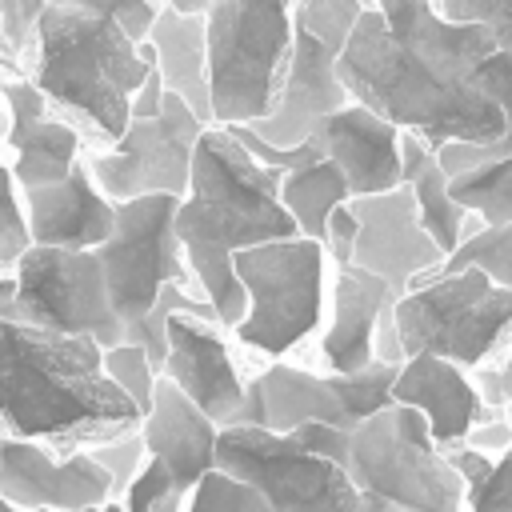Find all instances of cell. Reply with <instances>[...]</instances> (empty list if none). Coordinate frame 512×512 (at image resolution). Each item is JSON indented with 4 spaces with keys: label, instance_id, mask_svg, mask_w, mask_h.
Here are the masks:
<instances>
[{
    "label": "cell",
    "instance_id": "1",
    "mask_svg": "<svg viewBox=\"0 0 512 512\" xmlns=\"http://www.w3.org/2000/svg\"><path fill=\"white\" fill-rule=\"evenodd\" d=\"M492 52V28L440 16L436 0H376L344 44L340 80L356 104L432 148L492 144L504 136V112L476 80Z\"/></svg>",
    "mask_w": 512,
    "mask_h": 512
},
{
    "label": "cell",
    "instance_id": "2",
    "mask_svg": "<svg viewBox=\"0 0 512 512\" xmlns=\"http://www.w3.org/2000/svg\"><path fill=\"white\" fill-rule=\"evenodd\" d=\"M284 176L288 172L260 164L228 124H208L196 144L192 184L180 200L176 232L224 328H236L248 316V292L236 276V252L300 236L296 216L280 200Z\"/></svg>",
    "mask_w": 512,
    "mask_h": 512
},
{
    "label": "cell",
    "instance_id": "3",
    "mask_svg": "<svg viewBox=\"0 0 512 512\" xmlns=\"http://www.w3.org/2000/svg\"><path fill=\"white\" fill-rule=\"evenodd\" d=\"M4 332V436L80 440L124 436L144 424L136 400L108 376L104 344L0 320Z\"/></svg>",
    "mask_w": 512,
    "mask_h": 512
},
{
    "label": "cell",
    "instance_id": "4",
    "mask_svg": "<svg viewBox=\"0 0 512 512\" xmlns=\"http://www.w3.org/2000/svg\"><path fill=\"white\" fill-rule=\"evenodd\" d=\"M156 68V48L132 40L116 20L68 4L44 12L40 40L28 64L36 88L80 116L100 140L116 144L132 124V96Z\"/></svg>",
    "mask_w": 512,
    "mask_h": 512
},
{
    "label": "cell",
    "instance_id": "5",
    "mask_svg": "<svg viewBox=\"0 0 512 512\" xmlns=\"http://www.w3.org/2000/svg\"><path fill=\"white\" fill-rule=\"evenodd\" d=\"M204 24L216 124L268 120L296 44V0H220Z\"/></svg>",
    "mask_w": 512,
    "mask_h": 512
},
{
    "label": "cell",
    "instance_id": "6",
    "mask_svg": "<svg viewBox=\"0 0 512 512\" xmlns=\"http://www.w3.org/2000/svg\"><path fill=\"white\" fill-rule=\"evenodd\" d=\"M348 460L316 452L300 428H220V472L252 484L272 512H396L356 484Z\"/></svg>",
    "mask_w": 512,
    "mask_h": 512
},
{
    "label": "cell",
    "instance_id": "7",
    "mask_svg": "<svg viewBox=\"0 0 512 512\" xmlns=\"http://www.w3.org/2000/svg\"><path fill=\"white\" fill-rule=\"evenodd\" d=\"M352 476L364 492L396 512H460L468 480L432 440L428 416L408 404H388L348 432Z\"/></svg>",
    "mask_w": 512,
    "mask_h": 512
},
{
    "label": "cell",
    "instance_id": "8",
    "mask_svg": "<svg viewBox=\"0 0 512 512\" xmlns=\"http://www.w3.org/2000/svg\"><path fill=\"white\" fill-rule=\"evenodd\" d=\"M392 316L408 356L480 368L512 328V288H500L480 268H436L396 300Z\"/></svg>",
    "mask_w": 512,
    "mask_h": 512
},
{
    "label": "cell",
    "instance_id": "9",
    "mask_svg": "<svg viewBox=\"0 0 512 512\" xmlns=\"http://www.w3.org/2000/svg\"><path fill=\"white\" fill-rule=\"evenodd\" d=\"M0 320L88 336L104 348L124 344L128 328L112 308L100 252L36 244L16 272L0 280Z\"/></svg>",
    "mask_w": 512,
    "mask_h": 512
},
{
    "label": "cell",
    "instance_id": "10",
    "mask_svg": "<svg viewBox=\"0 0 512 512\" xmlns=\"http://www.w3.org/2000/svg\"><path fill=\"white\" fill-rule=\"evenodd\" d=\"M364 0H296V44L284 76L280 104L252 128L280 148L312 140V132L340 108L352 104L340 80V56L364 16Z\"/></svg>",
    "mask_w": 512,
    "mask_h": 512
},
{
    "label": "cell",
    "instance_id": "11",
    "mask_svg": "<svg viewBox=\"0 0 512 512\" xmlns=\"http://www.w3.org/2000/svg\"><path fill=\"white\" fill-rule=\"evenodd\" d=\"M180 200L184 196L160 192V196H140V200L116 204V232L104 248H96L100 264H104L112 308L128 332L152 316V308L160 304L168 284H180L192 296H204V288L188 264L184 240L176 232Z\"/></svg>",
    "mask_w": 512,
    "mask_h": 512
},
{
    "label": "cell",
    "instance_id": "12",
    "mask_svg": "<svg viewBox=\"0 0 512 512\" xmlns=\"http://www.w3.org/2000/svg\"><path fill=\"white\" fill-rule=\"evenodd\" d=\"M328 248L308 236L272 240L236 252V276L248 292V316L236 324L240 344L284 356L320 320Z\"/></svg>",
    "mask_w": 512,
    "mask_h": 512
},
{
    "label": "cell",
    "instance_id": "13",
    "mask_svg": "<svg viewBox=\"0 0 512 512\" xmlns=\"http://www.w3.org/2000/svg\"><path fill=\"white\" fill-rule=\"evenodd\" d=\"M204 128H208V120H200L188 100L168 92L160 116L132 120L128 132L108 152H96L84 164L96 176V184L104 188V196L116 204L140 200V196H160V192L188 196L192 160H196V144H200Z\"/></svg>",
    "mask_w": 512,
    "mask_h": 512
},
{
    "label": "cell",
    "instance_id": "14",
    "mask_svg": "<svg viewBox=\"0 0 512 512\" xmlns=\"http://www.w3.org/2000/svg\"><path fill=\"white\" fill-rule=\"evenodd\" d=\"M352 212L360 216V240L352 264L388 280L396 296H404L420 276L436 272L448 260V252L424 228L408 184L380 196H360L352 200Z\"/></svg>",
    "mask_w": 512,
    "mask_h": 512
},
{
    "label": "cell",
    "instance_id": "15",
    "mask_svg": "<svg viewBox=\"0 0 512 512\" xmlns=\"http://www.w3.org/2000/svg\"><path fill=\"white\" fill-rule=\"evenodd\" d=\"M0 496L20 508H56V512H84L96 504L116 500L112 476L100 468L92 452H72L52 460L44 444L4 436L0 448Z\"/></svg>",
    "mask_w": 512,
    "mask_h": 512
},
{
    "label": "cell",
    "instance_id": "16",
    "mask_svg": "<svg viewBox=\"0 0 512 512\" xmlns=\"http://www.w3.org/2000/svg\"><path fill=\"white\" fill-rule=\"evenodd\" d=\"M164 376L184 396H192L220 428H228L236 420L244 392H248V380H240L232 352L220 336V320L192 316V312H176L168 320Z\"/></svg>",
    "mask_w": 512,
    "mask_h": 512
},
{
    "label": "cell",
    "instance_id": "17",
    "mask_svg": "<svg viewBox=\"0 0 512 512\" xmlns=\"http://www.w3.org/2000/svg\"><path fill=\"white\" fill-rule=\"evenodd\" d=\"M324 156L348 176L352 200L380 196L404 184V128L384 120L364 104H348L332 112L316 132Z\"/></svg>",
    "mask_w": 512,
    "mask_h": 512
},
{
    "label": "cell",
    "instance_id": "18",
    "mask_svg": "<svg viewBox=\"0 0 512 512\" xmlns=\"http://www.w3.org/2000/svg\"><path fill=\"white\" fill-rule=\"evenodd\" d=\"M396 404H408L428 416L432 440L448 452L460 448L480 424L496 420V408L484 404L480 388L468 384L464 368L444 356H408L396 376Z\"/></svg>",
    "mask_w": 512,
    "mask_h": 512
},
{
    "label": "cell",
    "instance_id": "19",
    "mask_svg": "<svg viewBox=\"0 0 512 512\" xmlns=\"http://www.w3.org/2000/svg\"><path fill=\"white\" fill-rule=\"evenodd\" d=\"M300 424H336L352 432L344 400L328 376L292 368V364H272L260 376L248 380L244 404L228 428H268V432H296Z\"/></svg>",
    "mask_w": 512,
    "mask_h": 512
},
{
    "label": "cell",
    "instance_id": "20",
    "mask_svg": "<svg viewBox=\"0 0 512 512\" xmlns=\"http://www.w3.org/2000/svg\"><path fill=\"white\" fill-rule=\"evenodd\" d=\"M140 436L148 444V456L168 464L180 492H192L208 472L220 468V424L192 396H184L168 376H160V388L140 424Z\"/></svg>",
    "mask_w": 512,
    "mask_h": 512
},
{
    "label": "cell",
    "instance_id": "21",
    "mask_svg": "<svg viewBox=\"0 0 512 512\" xmlns=\"http://www.w3.org/2000/svg\"><path fill=\"white\" fill-rule=\"evenodd\" d=\"M24 204L32 216L36 244H48V248L96 252L116 232V200L104 196L88 164H80L64 184L24 192Z\"/></svg>",
    "mask_w": 512,
    "mask_h": 512
},
{
    "label": "cell",
    "instance_id": "22",
    "mask_svg": "<svg viewBox=\"0 0 512 512\" xmlns=\"http://www.w3.org/2000/svg\"><path fill=\"white\" fill-rule=\"evenodd\" d=\"M396 292L388 288V280H380L368 268H336V284H332V324L324 332V360L332 372H360L368 364H376V328L384 320V312L396 308Z\"/></svg>",
    "mask_w": 512,
    "mask_h": 512
},
{
    "label": "cell",
    "instance_id": "23",
    "mask_svg": "<svg viewBox=\"0 0 512 512\" xmlns=\"http://www.w3.org/2000/svg\"><path fill=\"white\" fill-rule=\"evenodd\" d=\"M148 44L156 48V68L180 100L196 108L200 120L216 124L212 112V80H208V24L204 16H188L176 8H164Z\"/></svg>",
    "mask_w": 512,
    "mask_h": 512
},
{
    "label": "cell",
    "instance_id": "24",
    "mask_svg": "<svg viewBox=\"0 0 512 512\" xmlns=\"http://www.w3.org/2000/svg\"><path fill=\"white\" fill-rule=\"evenodd\" d=\"M404 184L412 188L416 196V208H420V220L424 228L436 236V244L452 256L472 232V212L452 196V176L444 172L436 148L416 136V132H404Z\"/></svg>",
    "mask_w": 512,
    "mask_h": 512
},
{
    "label": "cell",
    "instance_id": "25",
    "mask_svg": "<svg viewBox=\"0 0 512 512\" xmlns=\"http://www.w3.org/2000/svg\"><path fill=\"white\" fill-rule=\"evenodd\" d=\"M8 176L32 192V188H52L64 184L84 160H80V132L56 116H40L28 128L8 132Z\"/></svg>",
    "mask_w": 512,
    "mask_h": 512
},
{
    "label": "cell",
    "instance_id": "26",
    "mask_svg": "<svg viewBox=\"0 0 512 512\" xmlns=\"http://www.w3.org/2000/svg\"><path fill=\"white\" fill-rule=\"evenodd\" d=\"M280 200L284 208L296 216L300 224V236L308 240H328V220L340 204L352 200V188H348V176L324 156L316 164H304V168H292L284 176V188H280Z\"/></svg>",
    "mask_w": 512,
    "mask_h": 512
},
{
    "label": "cell",
    "instance_id": "27",
    "mask_svg": "<svg viewBox=\"0 0 512 512\" xmlns=\"http://www.w3.org/2000/svg\"><path fill=\"white\" fill-rule=\"evenodd\" d=\"M476 80H480L484 92L500 104V112H504V136L492 140V144H464V140H456V144L436 148V156H440V164H444L448 176H460V172H468V168H476V164H484V160L512 156V56H508V52H492V56L480 64Z\"/></svg>",
    "mask_w": 512,
    "mask_h": 512
},
{
    "label": "cell",
    "instance_id": "28",
    "mask_svg": "<svg viewBox=\"0 0 512 512\" xmlns=\"http://www.w3.org/2000/svg\"><path fill=\"white\" fill-rule=\"evenodd\" d=\"M452 196L480 220V228L512 224V156L484 160L452 176Z\"/></svg>",
    "mask_w": 512,
    "mask_h": 512
},
{
    "label": "cell",
    "instance_id": "29",
    "mask_svg": "<svg viewBox=\"0 0 512 512\" xmlns=\"http://www.w3.org/2000/svg\"><path fill=\"white\" fill-rule=\"evenodd\" d=\"M396 376H400V364H384V360H376V364H368L360 372H344V376L332 372V384H336V392L344 400V412H348V424L352 428L364 424L368 416H376L380 408L396 404L392 400Z\"/></svg>",
    "mask_w": 512,
    "mask_h": 512
},
{
    "label": "cell",
    "instance_id": "30",
    "mask_svg": "<svg viewBox=\"0 0 512 512\" xmlns=\"http://www.w3.org/2000/svg\"><path fill=\"white\" fill-rule=\"evenodd\" d=\"M440 268L460 272V268H480L488 280H496L500 288H512V224H496V228H476Z\"/></svg>",
    "mask_w": 512,
    "mask_h": 512
},
{
    "label": "cell",
    "instance_id": "31",
    "mask_svg": "<svg viewBox=\"0 0 512 512\" xmlns=\"http://www.w3.org/2000/svg\"><path fill=\"white\" fill-rule=\"evenodd\" d=\"M104 368H108V376L136 400V408L148 416V408H152V400H156V388H160V368H156V360L148 356V348H140V344H132V340H124V344H112V348H104Z\"/></svg>",
    "mask_w": 512,
    "mask_h": 512
},
{
    "label": "cell",
    "instance_id": "32",
    "mask_svg": "<svg viewBox=\"0 0 512 512\" xmlns=\"http://www.w3.org/2000/svg\"><path fill=\"white\" fill-rule=\"evenodd\" d=\"M184 512H272V504L244 480L228 476V472H208L192 492Z\"/></svg>",
    "mask_w": 512,
    "mask_h": 512
},
{
    "label": "cell",
    "instance_id": "33",
    "mask_svg": "<svg viewBox=\"0 0 512 512\" xmlns=\"http://www.w3.org/2000/svg\"><path fill=\"white\" fill-rule=\"evenodd\" d=\"M48 8H52V0H0V36H4L8 64H16V60L32 64Z\"/></svg>",
    "mask_w": 512,
    "mask_h": 512
},
{
    "label": "cell",
    "instance_id": "34",
    "mask_svg": "<svg viewBox=\"0 0 512 512\" xmlns=\"http://www.w3.org/2000/svg\"><path fill=\"white\" fill-rule=\"evenodd\" d=\"M36 248V236H32V216H28V204H24V188L8 176V200H4V224H0V268L4 276L16 272V264Z\"/></svg>",
    "mask_w": 512,
    "mask_h": 512
},
{
    "label": "cell",
    "instance_id": "35",
    "mask_svg": "<svg viewBox=\"0 0 512 512\" xmlns=\"http://www.w3.org/2000/svg\"><path fill=\"white\" fill-rule=\"evenodd\" d=\"M56 4H68V8H80V12H92V16H108V20H116L132 40H140V44L152 36L160 12L168 8V4H160V0H56Z\"/></svg>",
    "mask_w": 512,
    "mask_h": 512
},
{
    "label": "cell",
    "instance_id": "36",
    "mask_svg": "<svg viewBox=\"0 0 512 512\" xmlns=\"http://www.w3.org/2000/svg\"><path fill=\"white\" fill-rule=\"evenodd\" d=\"M92 456L100 460V468L112 476L116 484V500H124L128 484L140 476V468L148 464V444L140 432H124V436H112L108 444H96Z\"/></svg>",
    "mask_w": 512,
    "mask_h": 512
},
{
    "label": "cell",
    "instance_id": "37",
    "mask_svg": "<svg viewBox=\"0 0 512 512\" xmlns=\"http://www.w3.org/2000/svg\"><path fill=\"white\" fill-rule=\"evenodd\" d=\"M440 16L456 24H484L492 28L500 52L512 56V0H436Z\"/></svg>",
    "mask_w": 512,
    "mask_h": 512
},
{
    "label": "cell",
    "instance_id": "38",
    "mask_svg": "<svg viewBox=\"0 0 512 512\" xmlns=\"http://www.w3.org/2000/svg\"><path fill=\"white\" fill-rule=\"evenodd\" d=\"M180 488H176V480H172V472H168V464L164 460H156V456H148V464L140 468V476L128 484V492H124V508L128 512H156L168 496H176ZM188 496V492H184Z\"/></svg>",
    "mask_w": 512,
    "mask_h": 512
},
{
    "label": "cell",
    "instance_id": "39",
    "mask_svg": "<svg viewBox=\"0 0 512 512\" xmlns=\"http://www.w3.org/2000/svg\"><path fill=\"white\" fill-rule=\"evenodd\" d=\"M468 512H512V448L496 456L492 476L468 488Z\"/></svg>",
    "mask_w": 512,
    "mask_h": 512
},
{
    "label": "cell",
    "instance_id": "40",
    "mask_svg": "<svg viewBox=\"0 0 512 512\" xmlns=\"http://www.w3.org/2000/svg\"><path fill=\"white\" fill-rule=\"evenodd\" d=\"M356 240H360V216L352 212V200H348V204H340V208L332 212V220H328V240H324V248H328V256L336 260V268H348V264H352Z\"/></svg>",
    "mask_w": 512,
    "mask_h": 512
},
{
    "label": "cell",
    "instance_id": "41",
    "mask_svg": "<svg viewBox=\"0 0 512 512\" xmlns=\"http://www.w3.org/2000/svg\"><path fill=\"white\" fill-rule=\"evenodd\" d=\"M480 396H484V404H492V408L512 404V356H508L500 368H484V372H480Z\"/></svg>",
    "mask_w": 512,
    "mask_h": 512
},
{
    "label": "cell",
    "instance_id": "42",
    "mask_svg": "<svg viewBox=\"0 0 512 512\" xmlns=\"http://www.w3.org/2000/svg\"><path fill=\"white\" fill-rule=\"evenodd\" d=\"M468 444L472 448H480V452H488V448H512V424H504V420H488V424H480L472 436H468Z\"/></svg>",
    "mask_w": 512,
    "mask_h": 512
},
{
    "label": "cell",
    "instance_id": "43",
    "mask_svg": "<svg viewBox=\"0 0 512 512\" xmlns=\"http://www.w3.org/2000/svg\"><path fill=\"white\" fill-rule=\"evenodd\" d=\"M168 8H176V12H188V16H208L220 0H164Z\"/></svg>",
    "mask_w": 512,
    "mask_h": 512
},
{
    "label": "cell",
    "instance_id": "44",
    "mask_svg": "<svg viewBox=\"0 0 512 512\" xmlns=\"http://www.w3.org/2000/svg\"><path fill=\"white\" fill-rule=\"evenodd\" d=\"M84 512H128L124 500H108V504H96V508H84Z\"/></svg>",
    "mask_w": 512,
    "mask_h": 512
},
{
    "label": "cell",
    "instance_id": "45",
    "mask_svg": "<svg viewBox=\"0 0 512 512\" xmlns=\"http://www.w3.org/2000/svg\"><path fill=\"white\" fill-rule=\"evenodd\" d=\"M4 512H56V508H20V504H8L4 500Z\"/></svg>",
    "mask_w": 512,
    "mask_h": 512
}]
</instances>
